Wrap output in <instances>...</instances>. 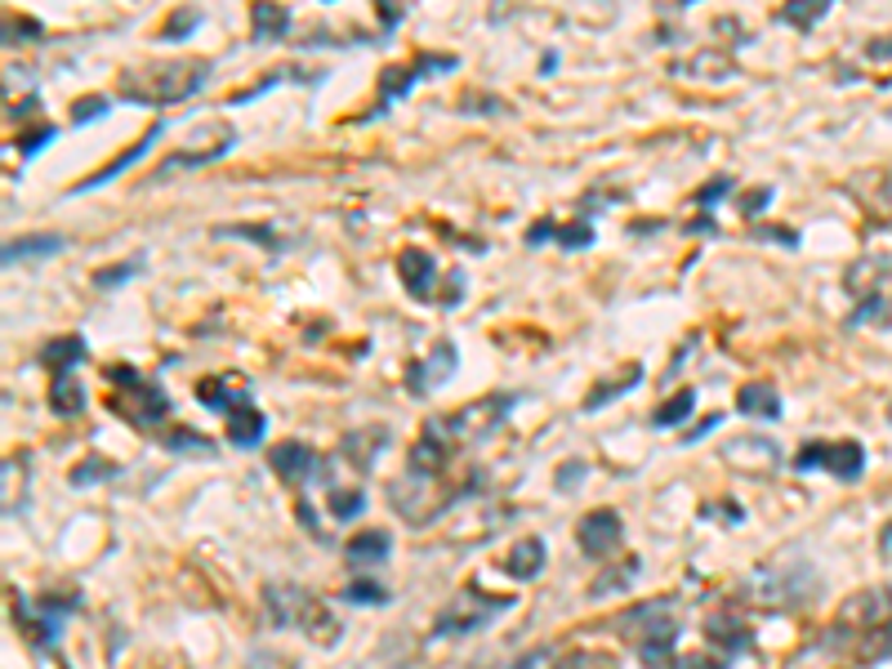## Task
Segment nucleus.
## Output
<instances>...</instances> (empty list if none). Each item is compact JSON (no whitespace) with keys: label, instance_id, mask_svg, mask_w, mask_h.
I'll use <instances>...</instances> for the list:
<instances>
[{"label":"nucleus","instance_id":"nucleus-35","mask_svg":"<svg viewBox=\"0 0 892 669\" xmlns=\"http://www.w3.org/2000/svg\"><path fill=\"white\" fill-rule=\"evenodd\" d=\"M857 656H862L866 665L892 660V620H888V625H879V630H866V634L857 638Z\"/></svg>","mask_w":892,"mask_h":669},{"label":"nucleus","instance_id":"nucleus-17","mask_svg":"<svg viewBox=\"0 0 892 669\" xmlns=\"http://www.w3.org/2000/svg\"><path fill=\"white\" fill-rule=\"evenodd\" d=\"M451 438L438 428V419L425 424V434H419V442L411 447V469L415 473H447V460H451Z\"/></svg>","mask_w":892,"mask_h":669},{"label":"nucleus","instance_id":"nucleus-37","mask_svg":"<svg viewBox=\"0 0 892 669\" xmlns=\"http://www.w3.org/2000/svg\"><path fill=\"white\" fill-rule=\"evenodd\" d=\"M344 598L362 603V607H380V603H389V589L380 581H353V585H344Z\"/></svg>","mask_w":892,"mask_h":669},{"label":"nucleus","instance_id":"nucleus-20","mask_svg":"<svg viewBox=\"0 0 892 669\" xmlns=\"http://www.w3.org/2000/svg\"><path fill=\"white\" fill-rule=\"evenodd\" d=\"M264 428H268V419H264V411L251 406V402H237V406L228 411V442H232V447H259V442H264Z\"/></svg>","mask_w":892,"mask_h":669},{"label":"nucleus","instance_id":"nucleus-10","mask_svg":"<svg viewBox=\"0 0 892 669\" xmlns=\"http://www.w3.org/2000/svg\"><path fill=\"white\" fill-rule=\"evenodd\" d=\"M455 72V54H419L415 63H393L380 72V108L398 104L402 94H411L425 76H447Z\"/></svg>","mask_w":892,"mask_h":669},{"label":"nucleus","instance_id":"nucleus-25","mask_svg":"<svg viewBox=\"0 0 892 669\" xmlns=\"http://www.w3.org/2000/svg\"><path fill=\"white\" fill-rule=\"evenodd\" d=\"M732 72H736V63H732V54H723V50H706V54H696V59L674 63V76H696V81H723V76H732Z\"/></svg>","mask_w":892,"mask_h":669},{"label":"nucleus","instance_id":"nucleus-51","mask_svg":"<svg viewBox=\"0 0 892 669\" xmlns=\"http://www.w3.org/2000/svg\"><path fill=\"white\" fill-rule=\"evenodd\" d=\"M138 264H144V259H130V264H121V268H112V272H99V277H94V281H99V285L125 281V277H134V272H138Z\"/></svg>","mask_w":892,"mask_h":669},{"label":"nucleus","instance_id":"nucleus-15","mask_svg":"<svg viewBox=\"0 0 892 669\" xmlns=\"http://www.w3.org/2000/svg\"><path fill=\"white\" fill-rule=\"evenodd\" d=\"M455 366H460V349H455L451 340H438L433 353H429L425 362H411V370H406V389L425 398V393H433L438 385H447V379L455 375Z\"/></svg>","mask_w":892,"mask_h":669},{"label":"nucleus","instance_id":"nucleus-38","mask_svg":"<svg viewBox=\"0 0 892 669\" xmlns=\"http://www.w3.org/2000/svg\"><path fill=\"white\" fill-rule=\"evenodd\" d=\"M362 509H366V496H362V491H331V518H335V522H353Z\"/></svg>","mask_w":892,"mask_h":669},{"label":"nucleus","instance_id":"nucleus-8","mask_svg":"<svg viewBox=\"0 0 892 669\" xmlns=\"http://www.w3.org/2000/svg\"><path fill=\"white\" fill-rule=\"evenodd\" d=\"M108 379H112L117 389H125V393L117 398V415H125L134 428H152V424H161V419L170 415L166 389L152 385V379H144L134 366H112Z\"/></svg>","mask_w":892,"mask_h":669},{"label":"nucleus","instance_id":"nucleus-4","mask_svg":"<svg viewBox=\"0 0 892 669\" xmlns=\"http://www.w3.org/2000/svg\"><path fill=\"white\" fill-rule=\"evenodd\" d=\"M741 594L755 607H763V611H799L817 594V571L804 558L763 562L759 571H749V576H745Z\"/></svg>","mask_w":892,"mask_h":669},{"label":"nucleus","instance_id":"nucleus-1","mask_svg":"<svg viewBox=\"0 0 892 669\" xmlns=\"http://www.w3.org/2000/svg\"><path fill=\"white\" fill-rule=\"evenodd\" d=\"M210 81V63L206 59H166V63H148L121 76V99L125 104H144V108H170L201 94V85Z\"/></svg>","mask_w":892,"mask_h":669},{"label":"nucleus","instance_id":"nucleus-2","mask_svg":"<svg viewBox=\"0 0 892 669\" xmlns=\"http://www.w3.org/2000/svg\"><path fill=\"white\" fill-rule=\"evenodd\" d=\"M478 477L482 473H474V483L451 487L447 473H415V469H406V477H393V483H389V504H393V513L402 522H411V527H429V522H438L455 500L478 491Z\"/></svg>","mask_w":892,"mask_h":669},{"label":"nucleus","instance_id":"nucleus-12","mask_svg":"<svg viewBox=\"0 0 892 669\" xmlns=\"http://www.w3.org/2000/svg\"><path fill=\"white\" fill-rule=\"evenodd\" d=\"M723 460L732 464V473L741 477H755V483H763V477H772L781 469V447L772 438H755V434H745V438H732L723 442Z\"/></svg>","mask_w":892,"mask_h":669},{"label":"nucleus","instance_id":"nucleus-45","mask_svg":"<svg viewBox=\"0 0 892 669\" xmlns=\"http://www.w3.org/2000/svg\"><path fill=\"white\" fill-rule=\"evenodd\" d=\"M103 112H108V99H99V94H94V99H76L72 104V121L76 125H85L89 117H103Z\"/></svg>","mask_w":892,"mask_h":669},{"label":"nucleus","instance_id":"nucleus-41","mask_svg":"<svg viewBox=\"0 0 892 669\" xmlns=\"http://www.w3.org/2000/svg\"><path fill=\"white\" fill-rule=\"evenodd\" d=\"M197 23H201V14H197V10H174V19L161 27V36H166V40H183V36L193 32Z\"/></svg>","mask_w":892,"mask_h":669},{"label":"nucleus","instance_id":"nucleus-24","mask_svg":"<svg viewBox=\"0 0 892 669\" xmlns=\"http://www.w3.org/2000/svg\"><path fill=\"white\" fill-rule=\"evenodd\" d=\"M736 411L741 415H755V419H781V398L772 385H763V379H755V385H745L736 393Z\"/></svg>","mask_w":892,"mask_h":669},{"label":"nucleus","instance_id":"nucleus-30","mask_svg":"<svg viewBox=\"0 0 892 669\" xmlns=\"http://www.w3.org/2000/svg\"><path fill=\"white\" fill-rule=\"evenodd\" d=\"M68 242L54 232H45V236H19V242L5 246V264H27V259H45V255H59Z\"/></svg>","mask_w":892,"mask_h":669},{"label":"nucleus","instance_id":"nucleus-11","mask_svg":"<svg viewBox=\"0 0 892 669\" xmlns=\"http://www.w3.org/2000/svg\"><path fill=\"white\" fill-rule=\"evenodd\" d=\"M888 620H892V585H875V589L853 594L848 603L839 607L834 634H866V630L888 625Z\"/></svg>","mask_w":892,"mask_h":669},{"label":"nucleus","instance_id":"nucleus-5","mask_svg":"<svg viewBox=\"0 0 892 669\" xmlns=\"http://www.w3.org/2000/svg\"><path fill=\"white\" fill-rule=\"evenodd\" d=\"M625 638L638 643V660L647 669H661L670 660V647H674V634H679V620L670 616V598H656V603H643V607H630L616 625Z\"/></svg>","mask_w":892,"mask_h":669},{"label":"nucleus","instance_id":"nucleus-16","mask_svg":"<svg viewBox=\"0 0 892 669\" xmlns=\"http://www.w3.org/2000/svg\"><path fill=\"white\" fill-rule=\"evenodd\" d=\"M398 272H402V285H406V291H411L415 300H429V304H438V300H433L438 264H433V255H429V251H419V246L402 251V259H398Z\"/></svg>","mask_w":892,"mask_h":669},{"label":"nucleus","instance_id":"nucleus-40","mask_svg":"<svg viewBox=\"0 0 892 669\" xmlns=\"http://www.w3.org/2000/svg\"><path fill=\"white\" fill-rule=\"evenodd\" d=\"M553 242H558L562 251H576V246H594V228H589V223H567V228H562V223H558V236H553Z\"/></svg>","mask_w":892,"mask_h":669},{"label":"nucleus","instance_id":"nucleus-50","mask_svg":"<svg viewBox=\"0 0 892 669\" xmlns=\"http://www.w3.org/2000/svg\"><path fill=\"white\" fill-rule=\"evenodd\" d=\"M728 187H732V179H710L706 187H700V197H696V202H700V206H714V202L728 193Z\"/></svg>","mask_w":892,"mask_h":669},{"label":"nucleus","instance_id":"nucleus-46","mask_svg":"<svg viewBox=\"0 0 892 669\" xmlns=\"http://www.w3.org/2000/svg\"><path fill=\"white\" fill-rule=\"evenodd\" d=\"M45 143H54V125H40L36 134H27V138L19 143V157H27V161H32V157L45 148Z\"/></svg>","mask_w":892,"mask_h":669},{"label":"nucleus","instance_id":"nucleus-22","mask_svg":"<svg viewBox=\"0 0 892 669\" xmlns=\"http://www.w3.org/2000/svg\"><path fill=\"white\" fill-rule=\"evenodd\" d=\"M706 638L719 647V652H728V656H741L745 647H749V625L745 620H736V616H710L706 620Z\"/></svg>","mask_w":892,"mask_h":669},{"label":"nucleus","instance_id":"nucleus-42","mask_svg":"<svg viewBox=\"0 0 892 669\" xmlns=\"http://www.w3.org/2000/svg\"><path fill=\"white\" fill-rule=\"evenodd\" d=\"M558 656H562V652H553V647H536V652L518 656L509 669H558Z\"/></svg>","mask_w":892,"mask_h":669},{"label":"nucleus","instance_id":"nucleus-31","mask_svg":"<svg viewBox=\"0 0 892 669\" xmlns=\"http://www.w3.org/2000/svg\"><path fill=\"white\" fill-rule=\"evenodd\" d=\"M50 406L54 415H81L85 406V389L76 385V370H59L54 385H50Z\"/></svg>","mask_w":892,"mask_h":669},{"label":"nucleus","instance_id":"nucleus-6","mask_svg":"<svg viewBox=\"0 0 892 669\" xmlns=\"http://www.w3.org/2000/svg\"><path fill=\"white\" fill-rule=\"evenodd\" d=\"M509 607H513V598H496V594H487V589H478V585H464V589H455V598L438 611L433 638H460V634L487 630L491 620H496L500 611H509Z\"/></svg>","mask_w":892,"mask_h":669},{"label":"nucleus","instance_id":"nucleus-18","mask_svg":"<svg viewBox=\"0 0 892 669\" xmlns=\"http://www.w3.org/2000/svg\"><path fill=\"white\" fill-rule=\"evenodd\" d=\"M384 447H389V428H384V424H380V428H375V424H370V428H353V434L340 442V451H344V455L353 460V469H362V473L384 455Z\"/></svg>","mask_w":892,"mask_h":669},{"label":"nucleus","instance_id":"nucleus-48","mask_svg":"<svg viewBox=\"0 0 892 669\" xmlns=\"http://www.w3.org/2000/svg\"><path fill=\"white\" fill-rule=\"evenodd\" d=\"M94 473H117L112 464H103V460H94V464H81L76 473H72V483L76 487H85V483H99V477H94Z\"/></svg>","mask_w":892,"mask_h":669},{"label":"nucleus","instance_id":"nucleus-27","mask_svg":"<svg viewBox=\"0 0 892 669\" xmlns=\"http://www.w3.org/2000/svg\"><path fill=\"white\" fill-rule=\"evenodd\" d=\"M85 357H89V349H85L81 334H59V340L45 344V353H40V362L50 366L54 375H59V370H76Z\"/></svg>","mask_w":892,"mask_h":669},{"label":"nucleus","instance_id":"nucleus-29","mask_svg":"<svg viewBox=\"0 0 892 669\" xmlns=\"http://www.w3.org/2000/svg\"><path fill=\"white\" fill-rule=\"evenodd\" d=\"M197 398L210 411H232L237 402H246V389L232 385V375H215V379H201V385H197Z\"/></svg>","mask_w":892,"mask_h":669},{"label":"nucleus","instance_id":"nucleus-28","mask_svg":"<svg viewBox=\"0 0 892 669\" xmlns=\"http://www.w3.org/2000/svg\"><path fill=\"white\" fill-rule=\"evenodd\" d=\"M509 576L513 581H531V576H540V567H545V540L540 536H527V540H518V549L509 554Z\"/></svg>","mask_w":892,"mask_h":669},{"label":"nucleus","instance_id":"nucleus-43","mask_svg":"<svg viewBox=\"0 0 892 669\" xmlns=\"http://www.w3.org/2000/svg\"><path fill=\"white\" fill-rule=\"evenodd\" d=\"M670 669H728V665L719 656H710V652H687V656H674Z\"/></svg>","mask_w":892,"mask_h":669},{"label":"nucleus","instance_id":"nucleus-34","mask_svg":"<svg viewBox=\"0 0 892 669\" xmlns=\"http://www.w3.org/2000/svg\"><path fill=\"white\" fill-rule=\"evenodd\" d=\"M281 81H321V72H308V68H277V72H268V76H259L255 81V89H246V94H237L232 104H251V99H259L264 89H272V85H281Z\"/></svg>","mask_w":892,"mask_h":669},{"label":"nucleus","instance_id":"nucleus-9","mask_svg":"<svg viewBox=\"0 0 892 669\" xmlns=\"http://www.w3.org/2000/svg\"><path fill=\"white\" fill-rule=\"evenodd\" d=\"M794 469H799V473L830 469L839 483H857V477L866 473V451L853 438H843V442H808L799 455H794Z\"/></svg>","mask_w":892,"mask_h":669},{"label":"nucleus","instance_id":"nucleus-21","mask_svg":"<svg viewBox=\"0 0 892 669\" xmlns=\"http://www.w3.org/2000/svg\"><path fill=\"white\" fill-rule=\"evenodd\" d=\"M161 130H166V121H157V125H152V130H148L144 138H138V143H134V148H125V153H121V157H117L112 166H103L99 174H89L85 183H76V187H72V193H89V187H99V183H108V179H117L121 170H130V166H134V161H138V157H144V153L152 148V143L161 138Z\"/></svg>","mask_w":892,"mask_h":669},{"label":"nucleus","instance_id":"nucleus-26","mask_svg":"<svg viewBox=\"0 0 892 669\" xmlns=\"http://www.w3.org/2000/svg\"><path fill=\"white\" fill-rule=\"evenodd\" d=\"M389 532H362V536H353L349 545H344V562L349 567H366V562H384L389 558Z\"/></svg>","mask_w":892,"mask_h":669},{"label":"nucleus","instance_id":"nucleus-33","mask_svg":"<svg viewBox=\"0 0 892 669\" xmlns=\"http://www.w3.org/2000/svg\"><path fill=\"white\" fill-rule=\"evenodd\" d=\"M638 379H643V366H625V375H616V379H607V385H598V389L585 398V406H589V411L607 406V402H612L616 393H630V389L638 385Z\"/></svg>","mask_w":892,"mask_h":669},{"label":"nucleus","instance_id":"nucleus-32","mask_svg":"<svg viewBox=\"0 0 892 669\" xmlns=\"http://www.w3.org/2000/svg\"><path fill=\"white\" fill-rule=\"evenodd\" d=\"M830 5H834V0H790V5H781V23L799 27V32H812Z\"/></svg>","mask_w":892,"mask_h":669},{"label":"nucleus","instance_id":"nucleus-19","mask_svg":"<svg viewBox=\"0 0 892 669\" xmlns=\"http://www.w3.org/2000/svg\"><path fill=\"white\" fill-rule=\"evenodd\" d=\"M286 32H291L286 5H277V0H255V10H251V40L255 45H272Z\"/></svg>","mask_w":892,"mask_h":669},{"label":"nucleus","instance_id":"nucleus-13","mask_svg":"<svg viewBox=\"0 0 892 669\" xmlns=\"http://www.w3.org/2000/svg\"><path fill=\"white\" fill-rule=\"evenodd\" d=\"M576 540H581V549L589 558H612L621 549V540H625V522H621L616 509H594L576 527Z\"/></svg>","mask_w":892,"mask_h":669},{"label":"nucleus","instance_id":"nucleus-47","mask_svg":"<svg viewBox=\"0 0 892 669\" xmlns=\"http://www.w3.org/2000/svg\"><path fill=\"white\" fill-rule=\"evenodd\" d=\"M170 451H201V455H210V442L201 438V434H183V428H179V434L166 442Z\"/></svg>","mask_w":892,"mask_h":669},{"label":"nucleus","instance_id":"nucleus-14","mask_svg":"<svg viewBox=\"0 0 892 669\" xmlns=\"http://www.w3.org/2000/svg\"><path fill=\"white\" fill-rule=\"evenodd\" d=\"M268 464L272 473L281 477V483H321V473H326V460L304 447V442H281L268 451Z\"/></svg>","mask_w":892,"mask_h":669},{"label":"nucleus","instance_id":"nucleus-23","mask_svg":"<svg viewBox=\"0 0 892 669\" xmlns=\"http://www.w3.org/2000/svg\"><path fill=\"white\" fill-rule=\"evenodd\" d=\"M232 143H237V134L232 138H223V143H215V148H179L170 161H161L157 166V174L152 179H170V174H179V170H193V166H210V161H219V157H228L232 153Z\"/></svg>","mask_w":892,"mask_h":669},{"label":"nucleus","instance_id":"nucleus-39","mask_svg":"<svg viewBox=\"0 0 892 669\" xmlns=\"http://www.w3.org/2000/svg\"><path fill=\"white\" fill-rule=\"evenodd\" d=\"M634 571H638V562H634V558H630L625 567H616V571H602V576L594 581V589H589V594H594V598H602V594H616V589H621V585L634 576Z\"/></svg>","mask_w":892,"mask_h":669},{"label":"nucleus","instance_id":"nucleus-3","mask_svg":"<svg viewBox=\"0 0 892 669\" xmlns=\"http://www.w3.org/2000/svg\"><path fill=\"white\" fill-rule=\"evenodd\" d=\"M264 607L272 616V625L281 630H300L304 638H313L317 647H335L344 625L335 620V611L326 607L317 594L300 589V585H286V581H272L264 585Z\"/></svg>","mask_w":892,"mask_h":669},{"label":"nucleus","instance_id":"nucleus-52","mask_svg":"<svg viewBox=\"0 0 892 669\" xmlns=\"http://www.w3.org/2000/svg\"><path fill=\"white\" fill-rule=\"evenodd\" d=\"M866 59H870V63H888V59H892V36L870 40V45H866Z\"/></svg>","mask_w":892,"mask_h":669},{"label":"nucleus","instance_id":"nucleus-44","mask_svg":"<svg viewBox=\"0 0 892 669\" xmlns=\"http://www.w3.org/2000/svg\"><path fill=\"white\" fill-rule=\"evenodd\" d=\"M246 669H295V660L286 652H251Z\"/></svg>","mask_w":892,"mask_h":669},{"label":"nucleus","instance_id":"nucleus-36","mask_svg":"<svg viewBox=\"0 0 892 669\" xmlns=\"http://www.w3.org/2000/svg\"><path fill=\"white\" fill-rule=\"evenodd\" d=\"M692 411H696V389H679L661 411L651 415V424H656V428H674V424H683Z\"/></svg>","mask_w":892,"mask_h":669},{"label":"nucleus","instance_id":"nucleus-49","mask_svg":"<svg viewBox=\"0 0 892 669\" xmlns=\"http://www.w3.org/2000/svg\"><path fill=\"white\" fill-rule=\"evenodd\" d=\"M768 202H772V187H749V197H741V210L755 215V210H763Z\"/></svg>","mask_w":892,"mask_h":669},{"label":"nucleus","instance_id":"nucleus-7","mask_svg":"<svg viewBox=\"0 0 892 669\" xmlns=\"http://www.w3.org/2000/svg\"><path fill=\"white\" fill-rule=\"evenodd\" d=\"M513 411V393H491V398H478V402H468L460 406L455 415H433L438 428L451 438V447H474L482 438H491L496 428L509 419Z\"/></svg>","mask_w":892,"mask_h":669}]
</instances>
